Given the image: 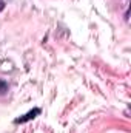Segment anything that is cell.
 I'll return each mask as SVG.
<instances>
[{
  "instance_id": "6da1fadb",
  "label": "cell",
  "mask_w": 131,
  "mask_h": 133,
  "mask_svg": "<svg viewBox=\"0 0 131 133\" xmlns=\"http://www.w3.org/2000/svg\"><path fill=\"white\" fill-rule=\"evenodd\" d=\"M39 115H40V108H34V110H30L26 115H23V116L17 118V119L14 121V124H23V122H28V121L34 119V118H35V116H39Z\"/></svg>"
},
{
  "instance_id": "7a4b0ae2",
  "label": "cell",
  "mask_w": 131,
  "mask_h": 133,
  "mask_svg": "<svg viewBox=\"0 0 131 133\" xmlns=\"http://www.w3.org/2000/svg\"><path fill=\"white\" fill-rule=\"evenodd\" d=\"M5 88H6V84H5L3 81H0V90H2V91H5Z\"/></svg>"
},
{
  "instance_id": "3957f363",
  "label": "cell",
  "mask_w": 131,
  "mask_h": 133,
  "mask_svg": "<svg viewBox=\"0 0 131 133\" xmlns=\"http://www.w3.org/2000/svg\"><path fill=\"white\" fill-rule=\"evenodd\" d=\"M3 6H5V3H3V0H0V11L3 9Z\"/></svg>"
}]
</instances>
